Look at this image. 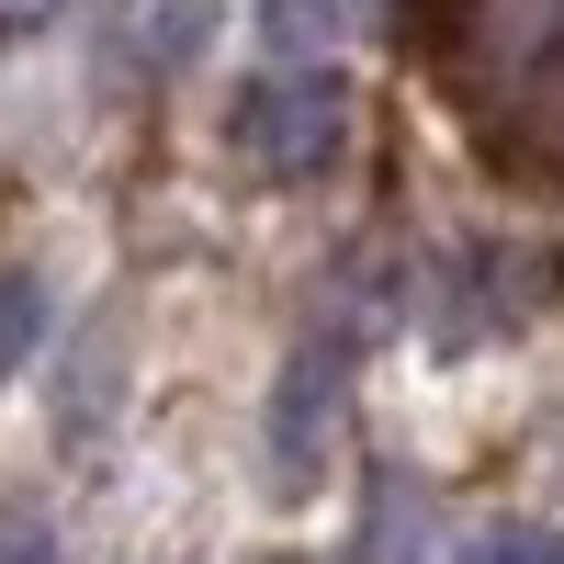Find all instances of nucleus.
Wrapping results in <instances>:
<instances>
[{
  "label": "nucleus",
  "mask_w": 564,
  "mask_h": 564,
  "mask_svg": "<svg viewBox=\"0 0 564 564\" xmlns=\"http://www.w3.org/2000/svg\"><path fill=\"white\" fill-rule=\"evenodd\" d=\"M226 135H238V159H260L271 181H316L327 159L350 148V90L327 68H271V79L238 90Z\"/></svg>",
  "instance_id": "nucleus-1"
},
{
  "label": "nucleus",
  "mask_w": 564,
  "mask_h": 564,
  "mask_svg": "<svg viewBox=\"0 0 564 564\" xmlns=\"http://www.w3.org/2000/svg\"><path fill=\"white\" fill-rule=\"evenodd\" d=\"M327 430H339V339H305L271 384V486L305 497L327 475Z\"/></svg>",
  "instance_id": "nucleus-2"
},
{
  "label": "nucleus",
  "mask_w": 564,
  "mask_h": 564,
  "mask_svg": "<svg viewBox=\"0 0 564 564\" xmlns=\"http://www.w3.org/2000/svg\"><path fill=\"white\" fill-rule=\"evenodd\" d=\"M441 520H430V486L406 475V463H372L361 486V531H350V564H430Z\"/></svg>",
  "instance_id": "nucleus-3"
},
{
  "label": "nucleus",
  "mask_w": 564,
  "mask_h": 564,
  "mask_svg": "<svg viewBox=\"0 0 564 564\" xmlns=\"http://www.w3.org/2000/svg\"><path fill=\"white\" fill-rule=\"evenodd\" d=\"M249 23H260V57L282 68H327V45H339V0H249Z\"/></svg>",
  "instance_id": "nucleus-4"
},
{
  "label": "nucleus",
  "mask_w": 564,
  "mask_h": 564,
  "mask_svg": "<svg viewBox=\"0 0 564 564\" xmlns=\"http://www.w3.org/2000/svg\"><path fill=\"white\" fill-rule=\"evenodd\" d=\"M204 23H215V0H148V12H135V57L148 68H181L204 45Z\"/></svg>",
  "instance_id": "nucleus-5"
},
{
  "label": "nucleus",
  "mask_w": 564,
  "mask_h": 564,
  "mask_svg": "<svg viewBox=\"0 0 564 564\" xmlns=\"http://www.w3.org/2000/svg\"><path fill=\"white\" fill-rule=\"evenodd\" d=\"M34 339H45V282L34 271H0V384L34 361Z\"/></svg>",
  "instance_id": "nucleus-6"
},
{
  "label": "nucleus",
  "mask_w": 564,
  "mask_h": 564,
  "mask_svg": "<svg viewBox=\"0 0 564 564\" xmlns=\"http://www.w3.org/2000/svg\"><path fill=\"white\" fill-rule=\"evenodd\" d=\"M452 564H564V531H542V520H486Z\"/></svg>",
  "instance_id": "nucleus-7"
},
{
  "label": "nucleus",
  "mask_w": 564,
  "mask_h": 564,
  "mask_svg": "<svg viewBox=\"0 0 564 564\" xmlns=\"http://www.w3.org/2000/svg\"><path fill=\"white\" fill-rule=\"evenodd\" d=\"M0 564H57V531L34 508H0Z\"/></svg>",
  "instance_id": "nucleus-8"
},
{
  "label": "nucleus",
  "mask_w": 564,
  "mask_h": 564,
  "mask_svg": "<svg viewBox=\"0 0 564 564\" xmlns=\"http://www.w3.org/2000/svg\"><path fill=\"white\" fill-rule=\"evenodd\" d=\"M68 0H0V45H23V34H45Z\"/></svg>",
  "instance_id": "nucleus-9"
},
{
  "label": "nucleus",
  "mask_w": 564,
  "mask_h": 564,
  "mask_svg": "<svg viewBox=\"0 0 564 564\" xmlns=\"http://www.w3.org/2000/svg\"><path fill=\"white\" fill-rule=\"evenodd\" d=\"M260 564H305V553H260Z\"/></svg>",
  "instance_id": "nucleus-10"
}]
</instances>
